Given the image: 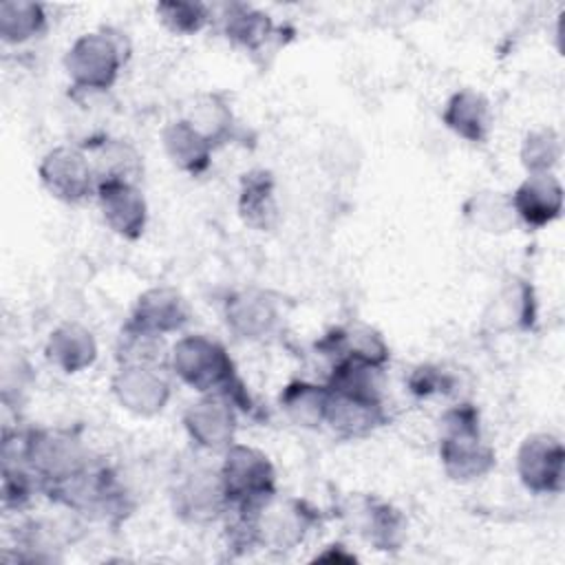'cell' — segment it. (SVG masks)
<instances>
[{"instance_id": "6da1fadb", "label": "cell", "mask_w": 565, "mask_h": 565, "mask_svg": "<svg viewBox=\"0 0 565 565\" xmlns=\"http://www.w3.org/2000/svg\"><path fill=\"white\" fill-rule=\"evenodd\" d=\"M377 369L358 362H333L327 377L324 424L340 439H362L388 422L377 386Z\"/></svg>"}, {"instance_id": "7a4b0ae2", "label": "cell", "mask_w": 565, "mask_h": 565, "mask_svg": "<svg viewBox=\"0 0 565 565\" xmlns=\"http://www.w3.org/2000/svg\"><path fill=\"white\" fill-rule=\"evenodd\" d=\"M439 424V459L444 472L452 481H477L494 468L497 455L492 446L483 441L479 411L472 404H457L448 408Z\"/></svg>"}, {"instance_id": "3957f363", "label": "cell", "mask_w": 565, "mask_h": 565, "mask_svg": "<svg viewBox=\"0 0 565 565\" xmlns=\"http://www.w3.org/2000/svg\"><path fill=\"white\" fill-rule=\"evenodd\" d=\"M42 492L51 501L90 519L115 521L130 510L128 494L115 470L99 459H90L82 470L46 486Z\"/></svg>"}, {"instance_id": "277c9868", "label": "cell", "mask_w": 565, "mask_h": 565, "mask_svg": "<svg viewBox=\"0 0 565 565\" xmlns=\"http://www.w3.org/2000/svg\"><path fill=\"white\" fill-rule=\"evenodd\" d=\"M130 55L126 33L102 26L79 35L64 55V71L73 88L84 93H104L115 86L121 66Z\"/></svg>"}, {"instance_id": "5b68a950", "label": "cell", "mask_w": 565, "mask_h": 565, "mask_svg": "<svg viewBox=\"0 0 565 565\" xmlns=\"http://www.w3.org/2000/svg\"><path fill=\"white\" fill-rule=\"evenodd\" d=\"M218 475L230 508L227 512L254 514L260 505L278 494L276 468L271 459L254 446L232 444L227 450H223Z\"/></svg>"}, {"instance_id": "8992f818", "label": "cell", "mask_w": 565, "mask_h": 565, "mask_svg": "<svg viewBox=\"0 0 565 565\" xmlns=\"http://www.w3.org/2000/svg\"><path fill=\"white\" fill-rule=\"evenodd\" d=\"M168 364L183 384L201 395H223L238 380L225 347L201 333L177 340L168 353Z\"/></svg>"}, {"instance_id": "52a82bcc", "label": "cell", "mask_w": 565, "mask_h": 565, "mask_svg": "<svg viewBox=\"0 0 565 565\" xmlns=\"http://www.w3.org/2000/svg\"><path fill=\"white\" fill-rule=\"evenodd\" d=\"M252 519V530L256 539V547L269 550H291L302 543L305 534L318 523V510L296 497L280 499L271 497L265 505H260Z\"/></svg>"}, {"instance_id": "ba28073f", "label": "cell", "mask_w": 565, "mask_h": 565, "mask_svg": "<svg viewBox=\"0 0 565 565\" xmlns=\"http://www.w3.org/2000/svg\"><path fill=\"white\" fill-rule=\"evenodd\" d=\"M44 190L68 205H77L88 196H95L97 179L93 163L84 148L57 146L49 150L38 166Z\"/></svg>"}, {"instance_id": "9c48e42d", "label": "cell", "mask_w": 565, "mask_h": 565, "mask_svg": "<svg viewBox=\"0 0 565 565\" xmlns=\"http://www.w3.org/2000/svg\"><path fill=\"white\" fill-rule=\"evenodd\" d=\"M516 475L534 494H561L565 486V448L550 433L527 435L516 450Z\"/></svg>"}, {"instance_id": "30bf717a", "label": "cell", "mask_w": 565, "mask_h": 565, "mask_svg": "<svg viewBox=\"0 0 565 565\" xmlns=\"http://www.w3.org/2000/svg\"><path fill=\"white\" fill-rule=\"evenodd\" d=\"M110 388L119 406L139 417L159 415L172 395L163 369L152 364H119L110 380Z\"/></svg>"}, {"instance_id": "8fae6325", "label": "cell", "mask_w": 565, "mask_h": 565, "mask_svg": "<svg viewBox=\"0 0 565 565\" xmlns=\"http://www.w3.org/2000/svg\"><path fill=\"white\" fill-rule=\"evenodd\" d=\"M172 510L188 523H212L227 514V499L221 475L212 468H194L183 472L172 488Z\"/></svg>"}, {"instance_id": "7c38bea8", "label": "cell", "mask_w": 565, "mask_h": 565, "mask_svg": "<svg viewBox=\"0 0 565 565\" xmlns=\"http://www.w3.org/2000/svg\"><path fill=\"white\" fill-rule=\"evenodd\" d=\"M95 199L106 225L126 241H137L148 223V203L135 181H97Z\"/></svg>"}, {"instance_id": "4fadbf2b", "label": "cell", "mask_w": 565, "mask_h": 565, "mask_svg": "<svg viewBox=\"0 0 565 565\" xmlns=\"http://www.w3.org/2000/svg\"><path fill=\"white\" fill-rule=\"evenodd\" d=\"M183 428L205 450H227L234 444L236 408L221 395H203L183 413Z\"/></svg>"}, {"instance_id": "5bb4252c", "label": "cell", "mask_w": 565, "mask_h": 565, "mask_svg": "<svg viewBox=\"0 0 565 565\" xmlns=\"http://www.w3.org/2000/svg\"><path fill=\"white\" fill-rule=\"evenodd\" d=\"M316 349L333 362H358L382 371L388 362V347L384 338L362 322H349L324 333Z\"/></svg>"}, {"instance_id": "9a60e30c", "label": "cell", "mask_w": 565, "mask_h": 565, "mask_svg": "<svg viewBox=\"0 0 565 565\" xmlns=\"http://www.w3.org/2000/svg\"><path fill=\"white\" fill-rule=\"evenodd\" d=\"M344 514L375 550H397L404 541V516L386 501L373 497L351 499V503L344 508Z\"/></svg>"}, {"instance_id": "2e32d148", "label": "cell", "mask_w": 565, "mask_h": 565, "mask_svg": "<svg viewBox=\"0 0 565 565\" xmlns=\"http://www.w3.org/2000/svg\"><path fill=\"white\" fill-rule=\"evenodd\" d=\"M512 210L527 227H545L563 212V185L550 174H527L510 196Z\"/></svg>"}, {"instance_id": "e0dca14e", "label": "cell", "mask_w": 565, "mask_h": 565, "mask_svg": "<svg viewBox=\"0 0 565 565\" xmlns=\"http://www.w3.org/2000/svg\"><path fill=\"white\" fill-rule=\"evenodd\" d=\"M278 307L260 289H241L225 300V322L243 340H265L278 327Z\"/></svg>"}, {"instance_id": "ac0fdd59", "label": "cell", "mask_w": 565, "mask_h": 565, "mask_svg": "<svg viewBox=\"0 0 565 565\" xmlns=\"http://www.w3.org/2000/svg\"><path fill=\"white\" fill-rule=\"evenodd\" d=\"M190 320L188 300L172 287H150L146 289L130 313V324L146 329L157 335H168L181 331Z\"/></svg>"}, {"instance_id": "d6986e66", "label": "cell", "mask_w": 565, "mask_h": 565, "mask_svg": "<svg viewBox=\"0 0 565 565\" xmlns=\"http://www.w3.org/2000/svg\"><path fill=\"white\" fill-rule=\"evenodd\" d=\"M441 121L448 130L470 143H483L492 128L490 102L472 88L452 93L441 110Z\"/></svg>"}, {"instance_id": "ffe728a7", "label": "cell", "mask_w": 565, "mask_h": 565, "mask_svg": "<svg viewBox=\"0 0 565 565\" xmlns=\"http://www.w3.org/2000/svg\"><path fill=\"white\" fill-rule=\"evenodd\" d=\"M238 214L245 225L258 232L276 227L280 214L276 201V179L269 170L256 168L241 177Z\"/></svg>"}, {"instance_id": "44dd1931", "label": "cell", "mask_w": 565, "mask_h": 565, "mask_svg": "<svg viewBox=\"0 0 565 565\" xmlns=\"http://www.w3.org/2000/svg\"><path fill=\"white\" fill-rule=\"evenodd\" d=\"M46 360L62 373H79L95 364L97 342L95 335L79 322H64L51 331L46 347Z\"/></svg>"}, {"instance_id": "7402d4cb", "label": "cell", "mask_w": 565, "mask_h": 565, "mask_svg": "<svg viewBox=\"0 0 565 565\" xmlns=\"http://www.w3.org/2000/svg\"><path fill=\"white\" fill-rule=\"evenodd\" d=\"M163 150L177 170L199 177L210 168L214 146L183 117L163 128Z\"/></svg>"}, {"instance_id": "603a6c76", "label": "cell", "mask_w": 565, "mask_h": 565, "mask_svg": "<svg viewBox=\"0 0 565 565\" xmlns=\"http://www.w3.org/2000/svg\"><path fill=\"white\" fill-rule=\"evenodd\" d=\"M327 384H316L307 380H294L280 391V406L287 417L302 428H320L327 417Z\"/></svg>"}, {"instance_id": "cb8c5ba5", "label": "cell", "mask_w": 565, "mask_h": 565, "mask_svg": "<svg viewBox=\"0 0 565 565\" xmlns=\"http://www.w3.org/2000/svg\"><path fill=\"white\" fill-rule=\"evenodd\" d=\"M221 20H223V33L230 42L236 46H243L247 51H258L274 33L271 18L249 4L232 2L221 7Z\"/></svg>"}, {"instance_id": "d4e9b609", "label": "cell", "mask_w": 565, "mask_h": 565, "mask_svg": "<svg viewBox=\"0 0 565 565\" xmlns=\"http://www.w3.org/2000/svg\"><path fill=\"white\" fill-rule=\"evenodd\" d=\"M84 150H88V159L93 163L97 181L126 179L137 183L141 161H139V154L128 143L115 141V139H102V141L86 143Z\"/></svg>"}, {"instance_id": "484cf974", "label": "cell", "mask_w": 565, "mask_h": 565, "mask_svg": "<svg viewBox=\"0 0 565 565\" xmlns=\"http://www.w3.org/2000/svg\"><path fill=\"white\" fill-rule=\"evenodd\" d=\"M46 29L44 7L26 0L0 2V38L7 44H24Z\"/></svg>"}, {"instance_id": "4316f807", "label": "cell", "mask_w": 565, "mask_h": 565, "mask_svg": "<svg viewBox=\"0 0 565 565\" xmlns=\"http://www.w3.org/2000/svg\"><path fill=\"white\" fill-rule=\"evenodd\" d=\"M214 148L234 139L236 124L230 106L218 95H203L185 117Z\"/></svg>"}, {"instance_id": "83f0119b", "label": "cell", "mask_w": 565, "mask_h": 565, "mask_svg": "<svg viewBox=\"0 0 565 565\" xmlns=\"http://www.w3.org/2000/svg\"><path fill=\"white\" fill-rule=\"evenodd\" d=\"M166 335L150 333L130 322L124 324L119 344H117V362L119 364H152L161 366L166 358Z\"/></svg>"}, {"instance_id": "f1b7e54d", "label": "cell", "mask_w": 565, "mask_h": 565, "mask_svg": "<svg viewBox=\"0 0 565 565\" xmlns=\"http://www.w3.org/2000/svg\"><path fill=\"white\" fill-rule=\"evenodd\" d=\"M563 154L561 137L554 128H539L523 137L521 163L527 174H550Z\"/></svg>"}, {"instance_id": "f546056e", "label": "cell", "mask_w": 565, "mask_h": 565, "mask_svg": "<svg viewBox=\"0 0 565 565\" xmlns=\"http://www.w3.org/2000/svg\"><path fill=\"white\" fill-rule=\"evenodd\" d=\"M466 216L486 232H505L512 227L516 214L512 210L510 196L501 192H479L472 194L463 205Z\"/></svg>"}, {"instance_id": "4dcf8cb0", "label": "cell", "mask_w": 565, "mask_h": 565, "mask_svg": "<svg viewBox=\"0 0 565 565\" xmlns=\"http://www.w3.org/2000/svg\"><path fill=\"white\" fill-rule=\"evenodd\" d=\"M536 318V300L532 285L525 280H514L508 285L499 300L494 302V320L503 322L505 327H516V329H532Z\"/></svg>"}, {"instance_id": "1f68e13d", "label": "cell", "mask_w": 565, "mask_h": 565, "mask_svg": "<svg viewBox=\"0 0 565 565\" xmlns=\"http://www.w3.org/2000/svg\"><path fill=\"white\" fill-rule=\"evenodd\" d=\"M154 13L161 20V24L177 35H194L201 29H205V24L212 18L207 4L185 0H163L154 7Z\"/></svg>"}, {"instance_id": "d6a6232c", "label": "cell", "mask_w": 565, "mask_h": 565, "mask_svg": "<svg viewBox=\"0 0 565 565\" xmlns=\"http://www.w3.org/2000/svg\"><path fill=\"white\" fill-rule=\"evenodd\" d=\"M450 388H452V377L433 364H422L413 369V373L408 375V391L415 397H433V395L448 393Z\"/></svg>"}]
</instances>
